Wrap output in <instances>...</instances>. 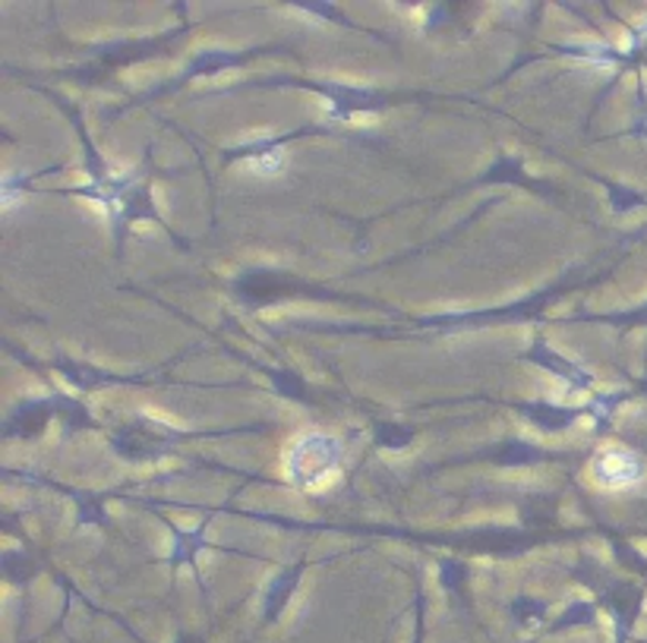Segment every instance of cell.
Wrapping results in <instances>:
<instances>
[{
  "instance_id": "cell-1",
  "label": "cell",
  "mask_w": 647,
  "mask_h": 643,
  "mask_svg": "<svg viewBox=\"0 0 647 643\" xmlns=\"http://www.w3.org/2000/svg\"><path fill=\"white\" fill-rule=\"evenodd\" d=\"M341 452L338 442L329 436H304L288 455V474L304 489H322L338 477Z\"/></svg>"
},
{
  "instance_id": "cell-2",
  "label": "cell",
  "mask_w": 647,
  "mask_h": 643,
  "mask_svg": "<svg viewBox=\"0 0 647 643\" xmlns=\"http://www.w3.org/2000/svg\"><path fill=\"white\" fill-rule=\"evenodd\" d=\"M590 470H594V479L600 486H606V489H628V486H635L641 479L645 464H641V457L631 455L628 448H604L600 455L594 457Z\"/></svg>"
}]
</instances>
